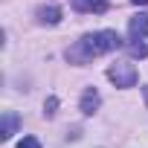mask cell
<instances>
[{
  "instance_id": "cell-1",
  "label": "cell",
  "mask_w": 148,
  "mask_h": 148,
  "mask_svg": "<svg viewBox=\"0 0 148 148\" xmlns=\"http://www.w3.org/2000/svg\"><path fill=\"white\" fill-rule=\"evenodd\" d=\"M122 47V38L113 32V29H102V32H93V35H84L73 49H67V58L73 61H90L96 55H105V52H113Z\"/></svg>"
},
{
  "instance_id": "cell-2",
  "label": "cell",
  "mask_w": 148,
  "mask_h": 148,
  "mask_svg": "<svg viewBox=\"0 0 148 148\" xmlns=\"http://www.w3.org/2000/svg\"><path fill=\"white\" fill-rule=\"evenodd\" d=\"M108 79H110L116 87H134L136 79H139V73H136V67H134L131 61H116V64H110V70H108Z\"/></svg>"
},
{
  "instance_id": "cell-3",
  "label": "cell",
  "mask_w": 148,
  "mask_h": 148,
  "mask_svg": "<svg viewBox=\"0 0 148 148\" xmlns=\"http://www.w3.org/2000/svg\"><path fill=\"white\" fill-rule=\"evenodd\" d=\"M128 32H131V38H134V41L145 38V35H148V15H134V18H131V23H128Z\"/></svg>"
},
{
  "instance_id": "cell-4",
  "label": "cell",
  "mask_w": 148,
  "mask_h": 148,
  "mask_svg": "<svg viewBox=\"0 0 148 148\" xmlns=\"http://www.w3.org/2000/svg\"><path fill=\"white\" fill-rule=\"evenodd\" d=\"M73 9L76 12H108V0H73Z\"/></svg>"
},
{
  "instance_id": "cell-5",
  "label": "cell",
  "mask_w": 148,
  "mask_h": 148,
  "mask_svg": "<svg viewBox=\"0 0 148 148\" xmlns=\"http://www.w3.org/2000/svg\"><path fill=\"white\" fill-rule=\"evenodd\" d=\"M99 102H102V99H99V93H96L93 87H87V90H84V96H82V113H84V116H93V113H96V108H99Z\"/></svg>"
},
{
  "instance_id": "cell-6",
  "label": "cell",
  "mask_w": 148,
  "mask_h": 148,
  "mask_svg": "<svg viewBox=\"0 0 148 148\" xmlns=\"http://www.w3.org/2000/svg\"><path fill=\"white\" fill-rule=\"evenodd\" d=\"M18 113H12V110H6L3 113V125H0V139H9L15 131H18Z\"/></svg>"
},
{
  "instance_id": "cell-7",
  "label": "cell",
  "mask_w": 148,
  "mask_h": 148,
  "mask_svg": "<svg viewBox=\"0 0 148 148\" xmlns=\"http://www.w3.org/2000/svg\"><path fill=\"white\" fill-rule=\"evenodd\" d=\"M38 21L55 26V23L61 21V9H58V6H41V9H38Z\"/></svg>"
},
{
  "instance_id": "cell-8",
  "label": "cell",
  "mask_w": 148,
  "mask_h": 148,
  "mask_svg": "<svg viewBox=\"0 0 148 148\" xmlns=\"http://www.w3.org/2000/svg\"><path fill=\"white\" fill-rule=\"evenodd\" d=\"M131 55L145 58V55H148V47H145V44H131Z\"/></svg>"
},
{
  "instance_id": "cell-9",
  "label": "cell",
  "mask_w": 148,
  "mask_h": 148,
  "mask_svg": "<svg viewBox=\"0 0 148 148\" xmlns=\"http://www.w3.org/2000/svg\"><path fill=\"white\" fill-rule=\"evenodd\" d=\"M18 148H41V142H38L35 136H23V139L18 142Z\"/></svg>"
},
{
  "instance_id": "cell-10",
  "label": "cell",
  "mask_w": 148,
  "mask_h": 148,
  "mask_svg": "<svg viewBox=\"0 0 148 148\" xmlns=\"http://www.w3.org/2000/svg\"><path fill=\"white\" fill-rule=\"evenodd\" d=\"M55 105H58V102H55V99H49V102H47V110H44V113H47V116H52V113H55Z\"/></svg>"
},
{
  "instance_id": "cell-11",
  "label": "cell",
  "mask_w": 148,
  "mask_h": 148,
  "mask_svg": "<svg viewBox=\"0 0 148 148\" xmlns=\"http://www.w3.org/2000/svg\"><path fill=\"white\" fill-rule=\"evenodd\" d=\"M134 6H148V0H131Z\"/></svg>"
},
{
  "instance_id": "cell-12",
  "label": "cell",
  "mask_w": 148,
  "mask_h": 148,
  "mask_svg": "<svg viewBox=\"0 0 148 148\" xmlns=\"http://www.w3.org/2000/svg\"><path fill=\"white\" fill-rule=\"evenodd\" d=\"M142 96H145V105H148V84L142 87Z\"/></svg>"
}]
</instances>
